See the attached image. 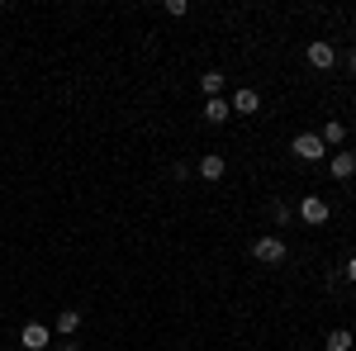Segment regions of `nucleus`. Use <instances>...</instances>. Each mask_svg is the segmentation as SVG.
<instances>
[{
    "mask_svg": "<svg viewBox=\"0 0 356 351\" xmlns=\"http://www.w3.org/2000/svg\"><path fill=\"white\" fill-rule=\"evenodd\" d=\"M252 256H257L261 266H280V261L290 256V247H285V238H275V233H261V238L252 243Z\"/></svg>",
    "mask_w": 356,
    "mask_h": 351,
    "instance_id": "1",
    "label": "nucleus"
},
{
    "mask_svg": "<svg viewBox=\"0 0 356 351\" xmlns=\"http://www.w3.org/2000/svg\"><path fill=\"white\" fill-rule=\"evenodd\" d=\"M290 152H295L300 162H323V157H328V147H323V138H318V133H295Z\"/></svg>",
    "mask_w": 356,
    "mask_h": 351,
    "instance_id": "2",
    "label": "nucleus"
},
{
    "mask_svg": "<svg viewBox=\"0 0 356 351\" xmlns=\"http://www.w3.org/2000/svg\"><path fill=\"white\" fill-rule=\"evenodd\" d=\"M19 347H24V351H48V347H53V327L24 323V327H19Z\"/></svg>",
    "mask_w": 356,
    "mask_h": 351,
    "instance_id": "3",
    "label": "nucleus"
},
{
    "mask_svg": "<svg viewBox=\"0 0 356 351\" xmlns=\"http://www.w3.org/2000/svg\"><path fill=\"white\" fill-rule=\"evenodd\" d=\"M300 218H304V223H314V228H318V223H328V199L304 195V199H300Z\"/></svg>",
    "mask_w": 356,
    "mask_h": 351,
    "instance_id": "4",
    "label": "nucleus"
},
{
    "mask_svg": "<svg viewBox=\"0 0 356 351\" xmlns=\"http://www.w3.org/2000/svg\"><path fill=\"white\" fill-rule=\"evenodd\" d=\"M332 62H337V48H332V43H323V38H318V43H309V67L328 72Z\"/></svg>",
    "mask_w": 356,
    "mask_h": 351,
    "instance_id": "5",
    "label": "nucleus"
},
{
    "mask_svg": "<svg viewBox=\"0 0 356 351\" xmlns=\"http://www.w3.org/2000/svg\"><path fill=\"white\" fill-rule=\"evenodd\" d=\"M328 171L337 176V181H352V176H356V152H332Z\"/></svg>",
    "mask_w": 356,
    "mask_h": 351,
    "instance_id": "6",
    "label": "nucleus"
},
{
    "mask_svg": "<svg viewBox=\"0 0 356 351\" xmlns=\"http://www.w3.org/2000/svg\"><path fill=\"white\" fill-rule=\"evenodd\" d=\"M76 327H81V309H62L57 323H53V332L57 337H76Z\"/></svg>",
    "mask_w": 356,
    "mask_h": 351,
    "instance_id": "7",
    "label": "nucleus"
},
{
    "mask_svg": "<svg viewBox=\"0 0 356 351\" xmlns=\"http://www.w3.org/2000/svg\"><path fill=\"white\" fill-rule=\"evenodd\" d=\"M257 109H261V95L257 90H238L233 95V114H257Z\"/></svg>",
    "mask_w": 356,
    "mask_h": 351,
    "instance_id": "8",
    "label": "nucleus"
},
{
    "mask_svg": "<svg viewBox=\"0 0 356 351\" xmlns=\"http://www.w3.org/2000/svg\"><path fill=\"white\" fill-rule=\"evenodd\" d=\"M223 171H228V162H223L219 152H209V157L200 162V176H204V181H223Z\"/></svg>",
    "mask_w": 356,
    "mask_h": 351,
    "instance_id": "9",
    "label": "nucleus"
},
{
    "mask_svg": "<svg viewBox=\"0 0 356 351\" xmlns=\"http://www.w3.org/2000/svg\"><path fill=\"white\" fill-rule=\"evenodd\" d=\"M323 347H328V351H352V347H356V337L347 332V327H332L328 337H323Z\"/></svg>",
    "mask_w": 356,
    "mask_h": 351,
    "instance_id": "10",
    "label": "nucleus"
},
{
    "mask_svg": "<svg viewBox=\"0 0 356 351\" xmlns=\"http://www.w3.org/2000/svg\"><path fill=\"white\" fill-rule=\"evenodd\" d=\"M228 114H233V105H228V100H204V119H209V124H228Z\"/></svg>",
    "mask_w": 356,
    "mask_h": 351,
    "instance_id": "11",
    "label": "nucleus"
},
{
    "mask_svg": "<svg viewBox=\"0 0 356 351\" xmlns=\"http://www.w3.org/2000/svg\"><path fill=\"white\" fill-rule=\"evenodd\" d=\"M318 138H323V147H342V138H347V124H342V119H328Z\"/></svg>",
    "mask_w": 356,
    "mask_h": 351,
    "instance_id": "12",
    "label": "nucleus"
},
{
    "mask_svg": "<svg viewBox=\"0 0 356 351\" xmlns=\"http://www.w3.org/2000/svg\"><path fill=\"white\" fill-rule=\"evenodd\" d=\"M200 85H204V95H209V100H219V95H223V72H204Z\"/></svg>",
    "mask_w": 356,
    "mask_h": 351,
    "instance_id": "13",
    "label": "nucleus"
},
{
    "mask_svg": "<svg viewBox=\"0 0 356 351\" xmlns=\"http://www.w3.org/2000/svg\"><path fill=\"white\" fill-rule=\"evenodd\" d=\"M290 214H295V209H290L285 199H271V218L275 223H290Z\"/></svg>",
    "mask_w": 356,
    "mask_h": 351,
    "instance_id": "14",
    "label": "nucleus"
},
{
    "mask_svg": "<svg viewBox=\"0 0 356 351\" xmlns=\"http://www.w3.org/2000/svg\"><path fill=\"white\" fill-rule=\"evenodd\" d=\"M166 15H176V19H181V15H191V5H186V0H166Z\"/></svg>",
    "mask_w": 356,
    "mask_h": 351,
    "instance_id": "15",
    "label": "nucleus"
},
{
    "mask_svg": "<svg viewBox=\"0 0 356 351\" xmlns=\"http://www.w3.org/2000/svg\"><path fill=\"white\" fill-rule=\"evenodd\" d=\"M342 275H347V280L356 285V256H347V266H342Z\"/></svg>",
    "mask_w": 356,
    "mask_h": 351,
    "instance_id": "16",
    "label": "nucleus"
},
{
    "mask_svg": "<svg viewBox=\"0 0 356 351\" xmlns=\"http://www.w3.org/2000/svg\"><path fill=\"white\" fill-rule=\"evenodd\" d=\"M57 351H81V342H62V347H57Z\"/></svg>",
    "mask_w": 356,
    "mask_h": 351,
    "instance_id": "17",
    "label": "nucleus"
},
{
    "mask_svg": "<svg viewBox=\"0 0 356 351\" xmlns=\"http://www.w3.org/2000/svg\"><path fill=\"white\" fill-rule=\"evenodd\" d=\"M347 72H352V76H356V48H352V57H347Z\"/></svg>",
    "mask_w": 356,
    "mask_h": 351,
    "instance_id": "18",
    "label": "nucleus"
}]
</instances>
